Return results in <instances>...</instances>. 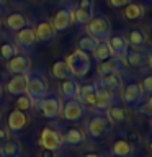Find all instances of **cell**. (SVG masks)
<instances>
[{
  "instance_id": "1",
  "label": "cell",
  "mask_w": 152,
  "mask_h": 157,
  "mask_svg": "<svg viewBox=\"0 0 152 157\" xmlns=\"http://www.w3.org/2000/svg\"><path fill=\"white\" fill-rule=\"evenodd\" d=\"M48 80L44 77V72L41 69H29L28 72V85H26V93L33 100V103H38L43 97L48 93Z\"/></svg>"
},
{
  "instance_id": "2",
  "label": "cell",
  "mask_w": 152,
  "mask_h": 157,
  "mask_svg": "<svg viewBox=\"0 0 152 157\" xmlns=\"http://www.w3.org/2000/svg\"><path fill=\"white\" fill-rule=\"evenodd\" d=\"M113 129V123L108 120V116L101 115V113H97L95 116L90 118V121L87 123V132L90 136L92 141H100L105 139V137L111 132Z\"/></svg>"
},
{
  "instance_id": "3",
  "label": "cell",
  "mask_w": 152,
  "mask_h": 157,
  "mask_svg": "<svg viewBox=\"0 0 152 157\" xmlns=\"http://www.w3.org/2000/svg\"><path fill=\"white\" fill-rule=\"evenodd\" d=\"M113 101H115L113 92H110V90H106V88L100 87L98 83H97L95 92L90 93L88 97H85V98L82 100L83 105H90L93 110H97L98 113L105 111L110 105H113Z\"/></svg>"
},
{
  "instance_id": "4",
  "label": "cell",
  "mask_w": 152,
  "mask_h": 157,
  "mask_svg": "<svg viewBox=\"0 0 152 157\" xmlns=\"http://www.w3.org/2000/svg\"><path fill=\"white\" fill-rule=\"evenodd\" d=\"M85 26L88 36L95 38L97 41H106L111 34V23L108 21V18L101 17V15H97V17L93 15Z\"/></svg>"
},
{
  "instance_id": "5",
  "label": "cell",
  "mask_w": 152,
  "mask_h": 157,
  "mask_svg": "<svg viewBox=\"0 0 152 157\" xmlns=\"http://www.w3.org/2000/svg\"><path fill=\"white\" fill-rule=\"evenodd\" d=\"M64 61L67 62V66L70 69V72L74 74V77H85L88 71H90V59H88L87 52L80 51V49L69 54Z\"/></svg>"
},
{
  "instance_id": "6",
  "label": "cell",
  "mask_w": 152,
  "mask_h": 157,
  "mask_svg": "<svg viewBox=\"0 0 152 157\" xmlns=\"http://www.w3.org/2000/svg\"><path fill=\"white\" fill-rule=\"evenodd\" d=\"M39 105V110H41L43 116L46 120H57L59 115H61V110H62V103H61V98H59L56 93H46V97H43L41 100L38 101Z\"/></svg>"
},
{
  "instance_id": "7",
  "label": "cell",
  "mask_w": 152,
  "mask_h": 157,
  "mask_svg": "<svg viewBox=\"0 0 152 157\" xmlns=\"http://www.w3.org/2000/svg\"><path fill=\"white\" fill-rule=\"evenodd\" d=\"M62 144H64V141H62L61 132L52 129V128H49V126L43 128L41 134H39V146H41V149L57 152L62 147Z\"/></svg>"
},
{
  "instance_id": "8",
  "label": "cell",
  "mask_w": 152,
  "mask_h": 157,
  "mask_svg": "<svg viewBox=\"0 0 152 157\" xmlns=\"http://www.w3.org/2000/svg\"><path fill=\"white\" fill-rule=\"evenodd\" d=\"M123 101L124 105L131 108H139V105L144 101V90H142L141 83L129 82L123 88Z\"/></svg>"
},
{
  "instance_id": "9",
  "label": "cell",
  "mask_w": 152,
  "mask_h": 157,
  "mask_svg": "<svg viewBox=\"0 0 152 157\" xmlns=\"http://www.w3.org/2000/svg\"><path fill=\"white\" fill-rule=\"evenodd\" d=\"M13 43L17 44V48H20L21 51L31 52L34 49V46H36V43H38L36 34H34V28H31L28 25V26L18 29V31L15 33V41Z\"/></svg>"
},
{
  "instance_id": "10",
  "label": "cell",
  "mask_w": 152,
  "mask_h": 157,
  "mask_svg": "<svg viewBox=\"0 0 152 157\" xmlns=\"http://www.w3.org/2000/svg\"><path fill=\"white\" fill-rule=\"evenodd\" d=\"M74 21H75L74 20V8L69 5V7H64L59 10L51 23H52L54 29H56V33H62V31H67L72 26Z\"/></svg>"
},
{
  "instance_id": "11",
  "label": "cell",
  "mask_w": 152,
  "mask_h": 157,
  "mask_svg": "<svg viewBox=\"0 0 152 157\" xmlns=\"http://www.w3.org/2000/svg\"><path fill=\"white\" fill-rule=\"evenodd\" d=\"M83 103L78 100V98H70V100H66V103L62 105L61 115L66 121H78L83 116Z\"/></svg>"
},
{
  "instance_id": "12",
  "label": "cell",
  "mask_w": 152,
  "mask_h": 157,
  "mask_svg": "<svg viewBox=\"0 0 152 157\" xmlns=\"http://www.w3.org/2000/svg\"><path fill=\"white\" fill-rule=\"evenodd\" d=\"M7 69L8 72L15 75V74H28L31 69V59L25 54H15L12 59L7 61Z\"/></svg>"
},
{
  "instance_id": "13",
  "label": "cell",
  "mask_w": 152,
  "mask_h": 157,
  "mask_svg": "<svg viewBox=\"0 0 152 157\" xmlns=\"http://www.w3.org/2000/svg\"><path fill=\"white\" fill-rule=\"evenodd\" d=\"M28 124V116L25 111H20V110H12L8 113V118H7V128L8 131L15 132V134H18V132H21L25 128Z\"/></svg>"
},
{
  "instance_id": "14",
  "label": "cell",
  "mask_w": 152,
  "mask_h": 157,
  "mask_svg": "<svg viewBox=\"0 0 152 157\" xmlns=\"http://www.w3.org/2000/svg\"><path fill=\"white\" fill-rule=\"evenodd\" d=\"M26 85H28V74H15L7 82L5 88L10 95L18 97L21 93H26Z\"/></svg>"
},
{
  "instance_id": "15",
  "label": "cell",
  "mask_w": 152,
  "mask_h": 157,
  "mask_svg": "<svg viewBox=\"0 0 152 157\" xmlns=\"http://www.w3.org/2000/svg\"><path fill=\"white\" fill-rule=\"evenodd\" d=\"M95 7H93V0H80L77 8L74 10V20L80 25H87V21L93 17Z\"/></svg>"
},
{
  "instance_id": "16",
  "label": "cell",
  "mask_w": 152,
  "mask_h": 157,
  "mask_svg": "<svg viewBox=\"0 0 152 157\" xmlns=\"http://www.w3.org/2000/svg\"><path fill=\"white\" fill-rule=\"evenodd\" d=\"M34 34H36V39L43 44H49L56 38V29H54L52 23L48 21V20H43L36 25L34 28Z\"/></svg>"
},
{
  "instance_id": "17",
  "label": "cell",
  "mask_w": 152,
  "mask_h": 157,
  "mask_svg": "<svg viewBox=\"0 0 152 157\" xmlns=\"http://www.w3.org/2000/svg\"><path fill=\"white\" fill-rule=\"evenodd\" d=\"M123 67H124V59L118 57V56H110L108 59L100 62V66H98V74H100V77H103V75H108V74L120 72Z\"/></svg>"
},
{
  "instance_id": "18",
  "label": "cell",
  "mask_w": 152,
  "mask_h": 157,
  "mask_svg": "<svg viewBox=\"0 0 152 157\" xmlns=\"http://www.w3.org/2000/svg\"><path fill=\"white\" fill-rule=\"evenodd\" d=\"M149 56H150L149 52L139 51V49H134V48H132L131 51L127 49V52H126L124 59H126V62L129 64L131 67L141 69V67H146L147 64H149Z\"/></svg>"
},
{
  "instance_id": "19",
  "label": "cell",
  "mask_w": 152,
  "mask_h": 157,
  "mask_svg": "<svg viewBox=\"0 0 152 157\" xmlns=\"http://www.w3.org/2000/svg\"><path fill=\"white\" fill-rule=\"evenodd\" d=\"M108 46H110L113 56H118V57H123V59H124L127 49H129L127 39L123 36V34H115V36L108 38Z\"/></svg>"
},
{
  "instance_id": "20",
  "label": "cell",
  "mask_w": 152,
  "mask_h": 157,
  "mask_svg": "<svg viewBox=\"0 0 152 157\" xmlns=\"http://www.w3.org/2000/svg\"><path fill=\"white\" fill-rule=\"evenodd\" d=\"M111 154L118 157H131L134 155V146L129 141H126L124 137H118L111 146Z\"/></svg>"
},
{
  "instance_id": "21",
  "label": "cell",
  "mask_w": 152,
  "mask_h": 157,
  "mask_svg": "<svg viewBox=\"0 0 152 157\" xmlns=\"http://www.w3.org/2000/svg\"><path fill=\"white\" fill-rule=\"evenodd\" d=\"M97 83L100 87L106 88V90H110V92H118V90H121V87H123V77L120 75V72L108 74V75H103Z\"/></svg>"
},
{
  "instance_id": "22",
  "label": "cell",
  "mask_w": 152,
  "mask_h": 157,
  "mask_svg": "<svg viewBox=\"0 0 152 157\" xmlns=\"http://www.w3.org/2000/svg\"><path fill=\"white\" fill-rule=\"evenodd\" d=\"M78 90H80V85H78V82L74 80V78L61 80V83H59V93H61V97H64L66 100L77 98L78 97Z\"/></svg>"
},
{
  "instance_id": "23",
  "label": "cell",
  "mask_w": 152,
  "mask_h": 157,
  "mask_svg": "<svg viewBox=\"0 0 152 157\" xmlns=\"http://www.w3.org/2000/svg\"><path fill=\"white\" fill-rule=\"evenodd\" d=\"M5 25H7V28L10 29V31H15V33H17L18 29L28 26L29 21H28V18L25 17L23 13L13 12V13H10L8 17L5 18Z\"/></svg>"
},
{
  "instance_id": "24",
  "label": "cell",
  "mask_w": 152,
  "mask_h": 157,
  "mask_svg": "<svg viewBox=\"0 0 152 157\" xmlns=\"http://www.w3.org/2000/svg\"><path fill=\"white\" fill-rule=\"evenodd\" d=\"M127 44H131L134 49H142L147 44V33L141 28H132L127 34Z\"/></svg>"
},
{
  "instance_id": "25",
  "label": "cell",
  "mask_w": 152,
  "mask_h": 157,
  "mask_svg": "<svg viewBox=\"0 0 152 157\" xmlns=\"http://www.w3.org/2000/svg\"><path fill=\"white\" fill-rule=\"evenodd\" d=\"M20 154H21V142L18 139H8L0 146L2 157H20Z\"/></svg>"
},
{
  "instance_id": "26",
  "label": "cell",
  "mask_w": 152,
  "mask_h": 157,
  "mask_svg": "<svg viewBox=\"0 0 152 157\" xmlns=\"http://www.w3.org/2000/svg\"><path fill=\"white\" fill-rule=\"evenodd\" d=\"M52 75L57 78V80H69V78H74V74L70 72L67 62L61 59V61H56L52 64Z\"/></svg>"
},
{
  "instance_id": "27",
  "label": "cell",
  "mask_w": 152,
  "mask_h": 157,
  "mask_svg": "<svg viewBox=\"0 0 152 157\" xmlns=\"http://www.w3.org/2000/svg\"><path fill=\"white\" fill-rule=\"evenodd\" d=\"M83 139H85V136H83V132L80 129H77V128H69V129H66V132H64L62 136V141L66 142L67 146H80Z\"/></svg>"
},
{
  "instance_id": "28",
  "label": "cell",
  "mask_w": 152,
  "mask_h": 157,
  "mask_svg": "<svg viewBox=\"0 0 152 157\" xmlns=\"http://www.w3.org/2000/svg\"><path fill=\"white\" fill-rule=\"evenodd\" d=\"M108 111V120L111 123H124L127 120V111L123 105H110L106 108Z\"/></svg>"
},
{
  "instance_id": "29",
  "label": "cell",
  "mask_w": 152,
  "mask_h": 157,
  "mask_svg": "<svg viewBox=\"0 0 152 157\" xmlns=\"http://www.w3.org/2000/svg\"><path fill=\"white\" fill-rule=\"evenodd\" d=\"M123 8H124L123 15H124L126 20H139V18L144 17V7L137 2H129Z\"/></svg>"
},
{
  "instance_id": "30",
  "label": "cell",
  "mask_w": 152,
  "mask_h": 157,
  "mask_svg": "<svg viewBox=\"0 0 152 157\" xmlns=\"http://www.w3.org/2000/svg\"><path fill=\"white\" fill-rule=\"evenodd\" d=\"M15 54H18V48L13 41H3L0 44V61L7 62L8 59H12Z\"/></svg>"
},
{
  "instance_id": "31",
  "label": "cell",
  "mask_w": 152,
  "mask_h": 157,
  "mask_svg": "<svg viewBox=\"0 0 152 157\" xmlns=\"http://www.w3.org/2000/svg\"><path fill=\"white\" fill-rule=\"evenodd\" d=\"M92 54L98 62H101V61H105V59H108L110 56H113L111 49H110V46H108V41H98V44L95 46Z\"/></svg>"
},
{
  "instance_id": "32",
  "label": "cell",
  "mask_w": 152,
  "mask_h": 157,
  "mask_svg": "<svg viewBox=\"0 0 152 157\" xmlns=\"http://www.w3.org/2000/svg\"><path fill=\"white\" fill-rule=\"evenodd\" d=\"M15 108L20 111H29L33 110V100L28 97V93H21V95L17 97V101H15Z\"/></svg>"
},
{
  "instance_id": "33",
  "label": "cell",
  "mask_w": 152,
  "mask_h": 157,
  "mask_svg": "<svg viewBox=\"0 0 152 157\" xmlns=\"http://www.w3.org/2000/svg\"><path fill=\"white\" fill-rule=\"evenodd\" d=\"M98 44V41L92 36H82L78 39V49L83 52H93V49Z\"/></svg>"
},
{
  "instance_id": "34",
  "label": "cell",
  "mask_w": 152,
  "mask_h": 157,
  "mask_svg": "<svg viewBox=\"0 0 152 157\" xmlns=\"http://www.w3.org/2000/svg\"><path fill=\"white\" fill-rule=\"evenodd\" d=\"M139 113L141 115H146V116H150L152 118V95H149L147 98H144V101L139 105Z\"/></svg>"
},
{
  "instance_id": "35",
  "label": "cell",
  "mask_w": 152,
  "mask_h": 157,
  "mask_svg": "<svg viewBox=\"0 0 152 157\" xmlns=\"http://www.w3.org/2000/svg\"><path fill=\"white\" fill-rule=\"evenodd\" d=\"M120 136L124 137L126 141H129L132 146H134V144H141V141H142V137L137 134L136 131H134V132H132V131H131V132H120Z\"/></svg>"
},
{
  "instance_id": "36",
  "label": "cell",
  "mask_w": 152,
  "mask_h": 157,
  "mask_svg": "<svg viewBox=\"0 0 152 157\" xmlns=\"http://www.w3.org/2000/svg\"><path fill=\"white\" fill-rule=\"evenodd\" d=\"M141 87L144 90V95H152V75H146L142 78Z\"/></svg>"
},
{
  "instance_id": "37",
  "label": "cell",
  "mask_w": 152,
  "mask_h": 157,
  "mask_svg": "<svg viewBox=\"0 0 152 157\" xmlns=\"http://www.w3.org/2000/svg\"><path fill=\"white\" fill-rule=\"evenodd\" d=\"M131 0H108V3L111 5L113 8H121V7H124V5H127Z\"/></svg>"
},
{
  "instance_id": "38",
  "label": "cell",
  "mask_w": 152,
  "mask_h": 157,
  "mask_svg": "<svg viewBox=\"0 0 152 157\" xmlns=\"http://www.w3.org/2000/svg\"><path fill=\"white\" fill-rule=\"evenodd\" d=\"M8 139H10V131H8V128H0V146H2L5 141H8Z\"/></svg>"
},
{
  "instance_id": "39",
  "label": "cell",
  "mask_w": 152,
  "mask_h": 157,
  "mask_svg": "<svg viewBox=\"0 0 152 157\" xmlns=\"http://www.w3.org/2000/svg\"><path fill=\"white\" fill-rule=\"evenodd\" d=\"M39 157H56V152H54V151H48V149H41Z\"/></svg>"
},
{
  "instance_id": "40",
  "label": "cell",
  "mask_w": 152,
  "mask_h": 157,
  "mask_svg": "<svg viewBox=\"0 0 152 157\" xmlns=\"http://www.w3.org/2000/svg\"><path fill=\"white\" fill-rule=\"evenodd\" d=\"M82 157H103V155H100L98 152H85Z\"/></svg>"
},
{
  "instance_id": "41",
  "label": "cell",
  "mask_w": 152,
  "mask_h": 157,
  "mask_svg": "<svg viewBox=\"0 0 152 157\" xmlns=\"http://www.w3.org/2000/svg\"><path fill=\"white\" fill-rule=\"evenodd\" d=\"M2 95H3V85H2V82H0V100H2Z\"/></svg>"
},
{
  "instance_id": "42",
  "label": "cell",
  "mask_w": 152,
  "mask_h": 157,
  "mask_svg": "<svg viewBox=\"0 0 152 157\" xmlns=\"http://www.w3.org/2000/svg\"><path fill=\"white\" fill-rule=\"evenodd\" d=\"M149 64H150V67H152V54L149 56Z\"/></svg>"
},
{
  "instance_id": "43",
  "label": "cell",
  "mask_w": 152,
  "mask_h": 157,
  "mask_svg": "<svg viewBox=\"0 0 152 157\" xmlns=\"http://www.w3.org/2000/svg\"><path fill=\"white\" fill-rule=\"evenodd\" d=\"M149 149H150V152H152V141L149 142Z\"/></svg>"
},
{
  "instance_id": "44",
  "label": "cell",
  "mask_w": 152,
  "mask_h": 157,
  "mask_svg": "<svg viewBox=\"0 0 152 157\" xmlns=\"http://www.w3.org/2000/svg\"><path fill=\"white\" fill-rule=\"evenodd\" d=\"M5 2H7V0H0V5H3Z\"/></svg>"
},
{
  "instance_id": "45",
  "label": "cell",
  "mask_w": 152,
  "mask_h": 157,
  "mask_svg": "<svg viewBox=\"0 0 152 157\" xmlns=\"http://www.w3.org/2000/svg\"><path fill=\"white\" fill-rule=\"evenodd\" d=\"M149 39H150V43H152V31H150V34H149Z\"/></svg>"
},
{
  "instance_id": "46",
  "label": "cell",
  "mask_w": 152,
  "mask_h": 157,
  "mask_svg": "<svg viewBox=\"0 0 152 157\" xmlns=\"http://www.w3.org/2000/svg\"><path fill=\"white\" fill-rule=\"evenodd\" d=\"M0 121H2V116H0Z\"/></svg>"
},
{
  "instance_id": "47",
  "label": "cell",
  "mask_w": 152,
  "mask_h": 157,
  "mask_svg": "<svg viewBox=\"0 0 152 157\" xmlns=\"http://www.w3.org/2000/svg\"><path fill=\"white\" fill-rule=\"evenodd\" d=\"M115 157H118V155H115Z\"/></svg>"
}]
</instances>
